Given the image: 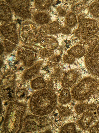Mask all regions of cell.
<instances>
[{
	"instance_id": "3957f363",
	"label": "cell",
	"mask_w": 99,
	"mask_h": 133,
	"mask_svg": "<svg viewBox=\"0 0 99 133\" xmlns=\"http://www.w3.org/2000/svg\"><path fill=\"white\" fill-rule=\"evenodd\" d=\"M19 104L12 103L8 108L5 122V130L8 133L18 131L22 126L24 109Z\"/></svg>"
},
{
	"instance_id": "52a82bcc",
	"label": "cell",
	"mask_w": 99,
	"mask_h": 133,
	"mask_svg": "<svg viewBox=\"0 0 99 133\" xmlns=\"http://www.w3.org/2000/svg\"><path fill=\"white\" fill-rule=\"evenodd\" d=\"M79 76L77 70L72 69L67 72L63 77L61 84L64 88H69L72 86L75 83Z\"/></svg>"
},
{
	"instance_id": "9c48e42d",
	"label": "cell",
	"mask_w": 99,
	"mask_h": 133,
	"mask_svg": "<svg viewBox=\"0 0 99 133\" xmlns=\"http://www.w3.org/2000/svg\"><path fill=\"white\" fill-rule=\"evenodd\" d=\"M72 97L69 90L68 89L65 88L61 92L58 97V101L60 103L66 104L70 102Z\"/></svg>"
},
{
	"instance_id": "7402d4cb",
	"label": "cell",
	"mask_w": 99,
	"mask_h": 133,
	"mask_svg": "<svg viewBox=\"0 0 99 133\" xmlns=\"http://www.w3.org/2000/svg\"><path fill=\"white\" fill-rule=\"evenodd\" d=\"M97 107L96 104L95 103H92L89 104L86 106L87 109L89 111L91 112H94L97 110Z\"/></svg>"
},
{
	"instance_id": "d4e9b609",
	"label": "cell",
	"mask_w": 99,
	"mask_h": 133,
	"mask_svg": "<svg viewBox=\"0 0 99 133\" xmlns=\"http://www.w3.org/2000/svg\"><path fill=\"white\" fill-rule=\"evenodd\" d=\"M59 15L62 16H64L66 14V11L62 8H59Z\"/></svg>"
},
{
	"instance_id": "ba28073f",
	"label": "cell",
	"mask_w": 99,
	"mask_h": 133,
	"mask_svg": "<svg viewBox=\"0 0 99 133\" xmlns=\"http://www.w3.org/2000/svg\"><path fill=\"white\" fill-rule=\"evenodd\" d=\"M94 116L91 112H84L78 121V123L80 127L83 130H88L91 123L93 121Z\"/></svg>"
},
{
	"instance_id": "603a6c76",
	"label": "cell",
	"mask_w": 99,
	"mask_h": 133,
	"mask_svg": "<svg viewBox=\"0 0 99 133\" xmlns=\"http://www.w3.org/2000/svg\"><path fill=\"white\" fill-rule=\"evenodd\" d=\"M61 60V56L59 55H57L51 58L50 61L54 63H57L59 62Z\"/></svg>"
},
{
	"instance_id": "5b68a950",
	"label": "cell",
	"mask_w": 99,
	"mask_h": 133,
	"mask_svg": "<svg viewBox=\"0 0 99 133\" xmlns=\"http://www.w3.org/2000/svg\"><path fill=\"white\" fill-rule=\"evenodd\" d=\"M79 17V27L75 32L79 38H86L97 32L99 27L97 22L93 19L85 18L82 15Z\"/></svg>"
},
{
	"instance_id": "4fadbf2b",
	"label": "cell",
	"mask_w": 99,
	"mask_h": 133,
	"mask_svg": "<svg viewBox=\"0 0 99 133\" xmlns=\"http://www.w3.org/2000/svg\"><path fill=\"white\" fill-rule=\"evenodd\" d=\"M46 85V83L43 79L41 77L37 78L31 82L32 87L34 89H40L44 88Z\"/></svg>"
},
{
	"instance_id": "ac0fdd59",
	"label": "cell",
	"mask_w": 99,
	"mask_h": 133,
	"mask_svg": "<svg viewBox=\"0 0 99 133\" xmlns=\"http://www.w3.org/2000/svg\"><path fill=\"white\" fill-rule=\"evenodd\" d=\"M63 60L65 63L72 64L75 61V58L72 56L68 54L64 56Z\"/></svg>"
},
{
	"instance_id": "f1b7e54d",
	"label": "cell",
	"mask_w": 99,
	"mask_h": 133,
	"mask_svg": "<svg viewBox=\"0 0 99 133\" xmlns=\"http://www.w3.org/2000/svg\"><path fill=\"white\" fill-rule=\"evenodd\" d=\"M98 27H99V20L98 21Z\"/></svg>"
},
{
	"instance_id": "5bb4252c",
	"label": "cell",
	"mask_w": 99,
	"mask_h": 133,
	"mask_svg": "<svg viewBox=\"0 0 99 133\" xmlns=\"http://www.w3.org/2000/svg\"><path fill=\"white\" fill-rule=\"evenodd\" d=\"M90 10L94 16L99 18V3L95 2L90 5Z\"/></svg>"
},
{
	"instance_id": "d6986e66",
	"label": "cell",
	"mask_w": 99,
	"mask_h": 133,
	"mask_svg": "<svg viewBox=\"0 0 99 133\" xmlns=\"http://www.w3.org/2000/svg\"><path fill=\"white\" fill-rule=\"evenodd\" d=\"M86 107L83 104H78L74 107L76 112L78 114H81L84 112L86 109Z\"/></svg>"
},
{
	"instance_id": "7c38bea8",
	"label": "cell",
	"mask_w": 99,
	"mask_h": 133,
	"mask_svg": "<svg viewBox=\"0 0 99 133\" xmlns=\"http://www.w3.org/2000/svg\"><path fill=\"white\" fill-rule=\"evenodd\" d=\"M66 20L67 25L70 27L74 26L77 22L76 16L73 12L69 13L67 15Z\"/></svg>"
},
{
	"instance_id": "cb8c5ba5",
	"label": "cell",
	"mask_w": 99,
	"mask_h": 133,
	"mask_svg": "<svg viewBox=\"0 0 99 133\" xmlns=\"http://www.w3.org/2000/svg\"><path fill=\"white\" fill-rule=\"evenodd\" d=\"M61 31L64 34H68L71 33V30L69 28L64 27L61 28Z\"/></svg>"
},
{
	"instance_id": "9a60e30c",
	"label": "cell",
	"mask_w": 99,
	"mask_h": 133,
	"mask_svg": "<svg viewBox=\"0 0 99 133\" xmlns=\"http://www.w3.org/2000/svg\"><path fill=\"white\" fill-rule=\"evenodd\" d=\"M38 69V67L35 66L29 69L25 73V78L28 79L34 77L37 72Z\"/></svg>"
},
{
	"instance_id": "6da1fadb",
	"label": "cell",
	"mask_w": 99,
	"mask_h": 133,
	"mask_svg": "<svg viewBox=\"0 0 99 133\" xmlns=\"http://www.w3.org/2000/svg\"><path fill=\"white\" fill-rule=\"evenodd\" d=\"M57 98L53 91L43 90L38 91L31 97V109L34 114L45 115L50 113L56 105Z\"/></svg>"
},
{
	"instance_id": "e0dca14e",
	"label": "cell",
	"mask_w": 99,
	"mask_h": 133,
	"mask_svg": "<svg viewBox=\"0 0 99 133\" xmlns=\"http://www.w3.org/2000/svg\"><path fill=\"white\" fill-rule=\"evenodd\" d=\"M59 112L60 115L64 117L69 116L71 114V111L68 108L66 107H62L59 110Z\"/></svg>"
},
{
	"instance_id": "277c9868",
	"label": "cell",
	"mask_w": 99,
	"mask_h": 133,
	"mask_svg": "<svg viewBox=\"0 0 99 133\" xmlns=\"http://www.w3.org/2000/svg\"><path fill=\"white\" fill-rule=\"evenodd\" d=\"M84 62L87 69L91 73L99 76V38L89 48Z\"/></svg>"
},
{
	"instance_id": "83f0119b",
	"label": "cell",
	"mask_w": 99,
	"mask_h": 133,
	"mask_svg": "<svg viewBox=\"0 0 99 133\" xmlns=\"http://www.w3.org/2000/svg\"><path fill=\"white\" fill-rule=\"evenodd\" d=\"M97 114L99 115V105L97 108Z\"/></svg>"
},
{
	"instance_id": "7a4b0ae2",
	"label": "cell",
	"mask_w": 99,
	"mask_h": 133,
	"mask_svg": "<svg viewBox=\"0 0 99 133\" xmlns=\"http://www.w3.org/2000/svg\"><path fill=\"white\" fill-rule=\"evenodd\" d=\"M97 86V82L94 78L85 77L72 88L71 91L72 97L76 101L84 100L94 94Z\"/></svg>"
},
{
	"instance_id": "484cf974",
	"label": "cell",
	"mask_w": 99,
	"mask_h": 133,
	"mask_svg": "<svg viewBox=\"0 0 99 133\" xmlns=\"http://www.w3.org/2000/svg\"><path fill=\"white\" fill-rule=\"evenodd\" d=\"M97 130L95 126H94L91 129L90 133H95L97 132Z\"/></svg>"
},
{
	"instance_id": "8992f818",
	"label": "cell",
	"mask_w": 99,
	"mask_h": 133,
	"mask_svg": "<svg viewBox=\"0 0 99 133\" xmlns=\"http://www.w3.org/2000/svg\"><path fill=\"white\" fill-rule=\"evenodd\" d=\"M44 118L34 116H29L25 118V131H35L50 124V120L48 118L46 117L44 120Z\"/></svg>"
},
{
	"instance_id": "4316f807",
	"label": "cell",
	"mask_w": 99,
	"mask_h": 133,
	"mask_svg": "<svg viewBox=\"0 0 99 133\" xmlns=\"http://www.w3.org/2000/svg\"><path fill=\"white\" fill-rule=\"evenodd\" d=\"M95 126L97 131L99 133V121L96 123Z\"/></svg>"
},
{
	"instance_id": "30bf717a",
	"label": "cell",
	"mask_w": 99,
	"mask_h": 133,
	"mask_svg": "<svg viewBox=\"0 0 99 133\" xmlns=\"http://www.w3.org/2000/svg\"><path fill=\"white\" fill-rule=\"evenodd\" d=\"M85 51L84 48L79 45L75 46L68 51V53L74 57L79 58L85 54Z\"/></svg>"
},
{
	"instance_id": "2e32d148",
	"label": "cell",
	"mask_w": 99,
	"mask_h": 133,
	"mask_svg": "<svg viewBox=\"0 0 99 133\" xmlns=\"http://www.w3.org/2000/svg\"><path fill=\"white\" fill-rule=\"evenodd\" d=\"M61 28L57 23H53L50 24V29L52 33H57L61 31Z\"/></svg>"
},
{
	"instance_id": "8fae6325",
	"label": "cell",
	"mask_w": 99,
	"mask_h": 133,
	"mask_svg": "<svg viewBox=\"0 0 99 133\" xmlns=\"http://www.w3.org/2000/svg\"><path fill=\"white\" fill-rule=\"evenodd\" d=\"M60 133H74L77 132L75 124L73 123H69L65 124L61 128Z\"/></svg>"
},
{
	"instance_id": "44dd1931",
	"label": "cell",
	"mask_w": 99,
	"mask_h": 133,
	"mask_svg": "<svg viewBox=\"0 0 99 133\" xmlns=\"http://www.w3.org/2000/svg\"><path fill=\"white\" fill-rule=\"evenodd\" d=\"M27 92L25 90L23 89H21L18 91L16 93L17 96L19 98H23L26 96Z\"/></svg>"
},
{
	"instance_id": "ffe728a7",
	"label": "cell",
	"mask_w": 99,
	"mask_h": 133,
	"mask_svg": "<svg viewBox=\"0 0 99 133\" xmlns=\"http://www.w3.org/2000/svg\"><path fill=\"white\" fill-rule=\"evenodd\" d=\"M83 7V5L81 3H79L74 5L72 8V10L75 13H78L82 10Z\"/></svg>"
}]
</instances>
